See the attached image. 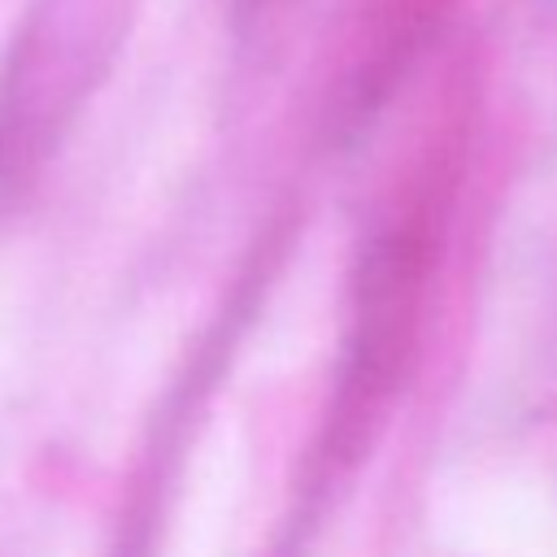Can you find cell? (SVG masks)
Returning a JSON list of instances; mask_svg holds the SVG:
<instances>
[{"instance_id": "6da1fadb", "label": "cell", "mask_w": 557, "mask_h": 557, "mask_svg": "<svg viewBox=\"0 0 557 557\" xmlns=\"http://www.w3.org/2000/svg\"><path fill=\"white\" fill-rule=\"evenodd\" d=\"M139 0H30L0 65V200L13 196L109 74Z\"/></svg>"}]
</instances>
